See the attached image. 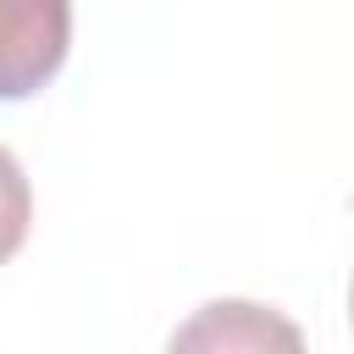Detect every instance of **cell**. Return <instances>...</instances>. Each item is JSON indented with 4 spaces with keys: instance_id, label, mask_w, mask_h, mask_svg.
<instances>
[{
    "instance_id": "cell-1",
    "label": "cell",
    "mask_w": 354,
    "mask_h": 354,
    "mask_svg": "<svg viewBox=\"0 0 354 354\" xmlns=\"http://www.w3.org/2000/svg\"><path fill=\"white\" fill-rule=\"evenodd\" d=\"M72 50V0H0V100L39 94Z\"/></svg>"
},
{
    "instance_id": "cell-2",
    "label": "cell",
    "mask_w": 354,
    "mask_h": 354,
    "mask_svg": "<svg viewBox=\"0 0 354 354\" xmlns=\"http://www.w3.org/2000/svg\"><path fill=\"white\" fill-rule=\"evenodd\" d=\"M266 343L299 348V326H288V321H277V315H266L260 304H243V299L205 304L171 337V348H266Z\"/></svg>"
},
{
    "instance_id": "cell-3",
    "label": "cell",
    "mask_w": 354,
    "mask_h": 354,
    "mask_svg": "<svg viewBox=\"0 0 354 354\" xmlns=\"http://www.w3.org/2000/svg\"><path fill=\"white\" fill-rule=\"evenodd\" d=\"M28 227H33V188L22 160L0 144V266L28 243Z\"/></svg>"
},
{
    "instance_id": "cell-4",
    "label": "cell",
    "mask_w": 354,
    "mask_h": 354,
    "mask_svg": "<svg viewBox=\"0 0 354 354\" xmlns=\"http://www.w3.org/2000/svg\"><path fill=\"white\" fill-rule=\"evenodd\" d=\"M348 321H354V288H348Z\"/></svg>"
}]
</instances>
